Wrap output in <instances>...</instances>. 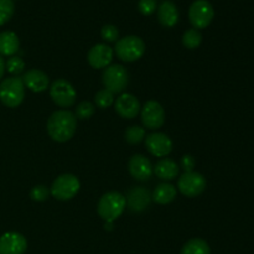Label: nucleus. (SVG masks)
<instances>
[{"label":"nucleus","mask_w":254,"mask_h":254,"mask_svg":"<svg viewBox=\"0 0 254 254\" xmlns=\"http://www.w3.org/2000/svg\"><path fill=\"white\" fill-rule=\"evenodd\" d=\"M77 129V118L69 111H56L47 121V133L57 143L68 141Z\"/></svg>","instance_id":"obj_1"},{"label":"nucleus","mask_w":254,"mask_h":254,"mask_svg":"<svg viewBox=\"0 0 254 254\" xmlns=\"http://www.w3.org/2000/svg\"><path fill=\"white\" fill-rule=\"evenodd\" d=\"M126 206V197L117 191H111L99 198L97 211L99 217L106 221V223H113L117 218L121 217Z\"/></svg>","instance_id":"obj_2"},{"label":"nucleus","mask_w":254,"mask_h":254,"mask_svg":"<svg viewBox=\"0 0 254 254\" xmlns=\"http://www.w3.org/2000/svg\"><path fill=\"white\" fill-rule=\"evenodd\" d=\"M25 98V86L20 77L5 78L0 83V101L9 108H16Z\"/></svg>","instance_id":"obj_3"},{"label":"nucleus","mask_w":254,"mask_h":254,"mask_svg":"<svg viewBox=\"0 0 254 254\" xmlns=\"http://www.w3.org/2000/svg\"><path fill=\"white\" fill-rule=\"evenodd\" d=\"M145 52V44L138 36H126L116 44V54L122 61L134 62L141 59Z\"/></svg>","instance_id":"obj_4"},{"label":"nucleus","mask_w":254,"mask_h":254,"mask_svg":"<svg viewBox=\"0 0 254 254\" xmlns=\"http://www.w3.org/2000/svg\"><path fill=\"white\" fill-rule=\"evenodd\" d=\"M79 188L81 184L76 176L72 174H64L54 181L50 193L57 200L67 201L73 198L78 193Z\"/></svg>","instance_id":"obj_5"},{"label":"nucleus","mask_w":254,"mask_h":254,"mask_svg":"<svg viewBox=\"0 0 254 254\" xmlns=\"http://www.w3.org/2000/svg\"><path fill=\"white\" fill-rule=\"evenodd\" d=\"M104 87L112 93H122L129 83V76L127 69L122 64H112L106 67L102 76Z\"/></svg>","instance_id":"obj_6"},{"label":"nucleus","mask_w":254,"mask_h":254,"mask_svg":"<svg viewBox=\"0 0 254 254\" xmlns=\"http://www.w3.org/2000/svg\"><path fill=\"white\" fill-rule=\"evenodd\" d=\"M215 10L207 0H196L189 9V19L193 29H206L212 22Z\"/></svg>","instance_id":"obj_7"},{"label":"nucleus","mask_w":254,"mask_h":254,"mask_svg":"<svg viewBox=\"0 0 254 254\" xmlns=\"http://www.w3.org/2000/svg\"><path fill=\"white\" fill-rule=\"evenodd\" d=\"M178 188L186 197H196L205 191L206 179L202 174L197 171L185 173L179 179Z\"/></svg>","instance_id":"obj_8"},{"label":"nucleus","mask_w":254,"mask_h":254,"mask_svg":"<svg viewBox=\"0 0 254 254\" xmlns=\"http://www.w3.org/2000/svg\"><path fill=\"white\" fill-rule=\"evenodd\" d=\"M50 96L57 106L67 108V107L73 106L77 94L73 86L69 82L64 78H59L52 83L51 88H50Z\"/></svg>","instance_id":"obj_9"},{"label":"nucleus","mask_w":254,"mask_h":254,"mask_svg":"<svg viewBox=\"0 0 254 254\" xmlns=\"http://www.w3.org/2000/svg\"><path fill=\"white\" fill-rule=\"evenodd\" d=\"M141 122L144 127L150 130H155L163 127L165 122V111L156 101H149L141 109Z\"/></svg>","instance_id":"obj_10"},{"label":"nucleus","mask_w":254,"mask_h":254,"mask_svg":"<svg viewBox=\"0 0 254 254\" xmlns=\"http://www.w3.org/2000/svg\"><path fill=\"white\" fill-rule=\"evenodd\" d=\"M145 146L151 155L156 158H164L173 150V141L166 134L153 133L146 136Z\"/></svg>","instance_id":"obj_11"},{"label":"nucleus","mask_w":254,"mask_h":254,"mask_svg":"<svg viewBox=\"0 0 254 254\" xmlns=\"http://www.w3.org/2000/svg\"><path fill=\"white\" fill-rule=\"evenodd\" d=\"M27 241L21 233L7 232L0 237V254H24Z\"/></svg>","instance_id":"obj_12"},{"label":"nucleus","mask_w":254,"mask_h":254,"mask_svg":"<svg viewBox=\"0 0 254 254\" xmlns=\"http://www.w3.org/2000/svg\"><path fill=\"white\" fill-rule=\"evenodd\" d=\"M128 169L130 175L138 181L149 180L154 173L150 160L141 154L131 156L128 164Z\"/></svg>","instance_id":"obj_13"},{"label":"nucleus","mask_w":254,"mask_h":254,"mask_svg":"<svg viewBox=\"0 0 254 254\" xmlns=\"http://www.w3.org/2000/svg\"><path fill=\"white\" fill-rule=\"evenodd\" d=\"M87 59L93 68H106L113 60V50L106 44H97L89 50Z\"/></svg>","instance_id":"obj_14"},{"label":"nucleus","mask_w":254,"mask_h":254,"mask_svg":"<svg viewBox=\"0 0 254 254\" xmlns=\"http://www.w3.org/2000/svg\"><path fill=\"white\" fill-rule=\"evenodd\" d=\"M126 201L129 210L133 211V212H141L150 205V191L145 188H141V186L133 188L131 190H129Z\"/></svg>","instance_id":"obj_15"},{"label":"nucleus","mask_w":254,"mask_h":254,"mask_svg":"<svg viewBox=\"0 0 254 254\" xmlns=\"http://www.w3.org/2000/svg\"><path fill=\"white\" fill-rule=\"evenodd\" d=\"M116 111L122 118L133 119L140 112V103L135 96L130 93H123L116 101Z\"/></svg>","instance_id":"obj_16"},{"label":"nucleus","mask_w":254,"mask_h":254,"mask_svg":"<svg viewBox=\"0 0 254 254\" xmlns=\"http://www.w3.org/2000/svg\"><path fill=\"white\" fill-rule=\"evenodd\" d=\"M21 79L24 82V86L27 87L30 91L35 92V93H41V92L46 91L49 88V77L45 72L40 71L37 68L29 69L22 76Z\"/></svg>","instance_id":"obj_17"},{"label":"nucleus","mask_w":254,"mask_h":254,"mask_svg":"<svg viewBox=\"0 0 254 254\" xmlns=\"http://www.w3.org/2000/svg\"><path fill=\"white\" fill-rule=\"evenodd\" d=\"M158 19L163 26L173 27L179 21V11L173 1H164L158 9Z\"/></svg>","instance_id":"obj_18"},{"label":"nucleus","mask_w":254,"mask_h":254,"mask_svg":"<svg viewBox=\"0 0 254 254\" xmlns=\"http://www.w3.org/2000/svg\"><path fill=\"white\" fill-rule=\"evenodd\" d=\"M153 171L161 180H174L179 175V166L174 160L164 158L156 163Z\"/></svg>","instance_id":"obj_19"},{"label":"nucleus","mask_w":254,"mask_h":254,"mask_svg":"<svg viewBox=\"0 0 254 254\" xmlns=\"http://www.w3.org/2000/svg\"><path fill=\"white\" fill-rule=\"evenodd\" d=\"M19 37L12 31L0 34V56H12L19 50Z\"/></svg>","instance_id":"obj_20"},{"label":"nucleus","mask_w":254,"mask_h":254,"mask_svg":"<svg viewBox=\"0 0 254 254\" xmlns=\"http://www.w3.org/2000/svg\"><path fill=\"white\" fill-rule=\"evenodd\" d=\"M176 197V188L171 184H159L154 190L153 195H151V200L155 201L159 205H166L170 203L171 201L175 200Z\"/></svg>","instance_id":"obj_21"},{"label":"nucleus","mask_w":254,"mask_h":254,"mask_svg":"<svg viewBox=\"0 0 254 254\" xmlns=\"http://www.w3.org/2000/svg\"><path fill=\"white\" fill-rule=\"evenodd\" d=\"M180 254H211L210 246L201 238H192L184 245Z\"/></svg>","instance_id":"obj_22"},{"label":"nucleus","mask_w":254,"mask_h":254,"mask_svg":"<svg viewBox=\"0 0 254 254\" xmlns=\"http://www.w3.org/2000/svg\"><path fill=\"white\" fill-rule=\"evenodd\" d=\"M201 41H202V35L198 30L190 29L185 31L183 35V44L186 49L189 50H195L200 46Z\"/></svg>","instance_id":"obj_23"},{"label":"nucleus","mask_w":254,"mask_h":254,"mask_svg":"<svg viewBox=\"0 0 254 254\" xmlns=\"http://www.w3.org/2000/svg\"><path fill=\"white\" fill-rule=\"evenodd\" d=\"M94 102H96L98 108L106 109L114 103V94L106 88L101 89L94 96Z\"/></svg>","instance_id":"obj_24"},{"label":"nucleus","mask_w":254,"mask_h":254,"mask_svg":"<svg viewBox=\"0 0 254 254\" xmlns=\"http://www.w3.org/2000/svg\"><path fill=\"white\" fill-rule=\"evenodd\" d=\"M145 138V129L141 127L133 126L129 127L126 131V140L129 144H139Z\"/></svg>","instance_id":"obj_25"},{"label":"nucleus","mask_w":254,"mask_h":254,"mask_svg":"<svg viewBox=\"0 0 254 254\" xmlns=\"http://www.w3.org/2000/svg\"><path fill=\"white\" fill-rule=\"evenodd\" d=\"M14 11L15 6L12 0H0V26L11 19Z\"/></svg>","instance_id":"obj_26"},{"label":"nucleus","mask_w":254,"mask_h":254,"mask_svg":"<svg viewBox=\"0 0 254 254\" xmlns=\"http://www.w3.org/2000/svg\"><path fill=\"white\" fill-rule=\"evenodd\" d=\"M94 111H96V107H94L93 103H91V102H81V103L77 106L76 108V113H74V116H76V118L78 119H89L94 114Z\"/></svg>","instance_id":"obj_27"},{"label":"nucleus","mask_w":254,"mask_h":254,"mask_svg":"<svg viewBox=\"0 0 254 254\" xmlns=\"http://www.w3.org/2000/svg\"><path fill=\"white\" fill-rule=\"evenodd\" d=\"M5 68L7 69V72H9V73L17 76V74H20L24 72L25 62H24V60L20 59V57L12 56V57H10V59L7 60L6 64H5Z\"/></svg>","instance_id":"obj_28"},{"label":"nucleus","mask_w":254,"mask_h":254,"mask_svg":"<svg viewBox=\"0 0 254 254\" xmlns=\"http://www.w3.org/2000/svg\"><path fill=\"white\" fill-rule=\"evenodd\" d=\"M50 196V190L44 185H37L32 188V190L30 191V197L31 200L37 201V202H42V201H46Z\"/></svg>","instance_id":"obj_29"},{"label":"nucleus","mask_w":254,"mask_h":254,"mask_svg":"<svg viewBox=\"0 0 254 254\" xmlns=\"http://www.w3.org/2000/svg\"><path fill=\"white\" fill-rule=\"evenodd\" d=\"M101 36L108 42H116L118 41L119 31L114 25H104L101 30Z\"/></svg>","instance_id":"obj_30"},{"label":"nucleus","mask_w":254,"mask_h":254,"mask_svg":"<svg viewBox=\"0 0 254 254\" xmlns=\"http://www.w3.org/2000/svg\"><path fill=\"white\" fill-rule=\"evenodd\" d=\"M139 11L143 15H151L156 10V0H140L138 4Z\"/></svg>","instance_id":"obj_31"},{"label":"nucleus","mask_w":254,"mask_h":254,"mask_svg":"<svg viewBox=\"0 0 254 254\" xmlns=\"http://www.w3.org/2000/svg\"><path fill=\"white\" fill-rule=\"evenodd\" d=\"M195 158H193L192 155H184L183 158H181V166H183V169L185 170V173H191V171H193V168H195Z\"/></svg>","instance_id":"obj_32"},{"label":"nucleus","mask_w":254,"mask_h":254,"mask_svg":"<svg viewBox=\"0 0 254 254\" xmlns=\"http://www.w3.org/2000/svg\"><path fill=\"white\" fill-rule=\"evenodd\" d=\"M4 72H5V62H4V59L0 56V79H1L2 76H4Z\"/></svg>","instance_id":"obj_33"}]
</instances>
